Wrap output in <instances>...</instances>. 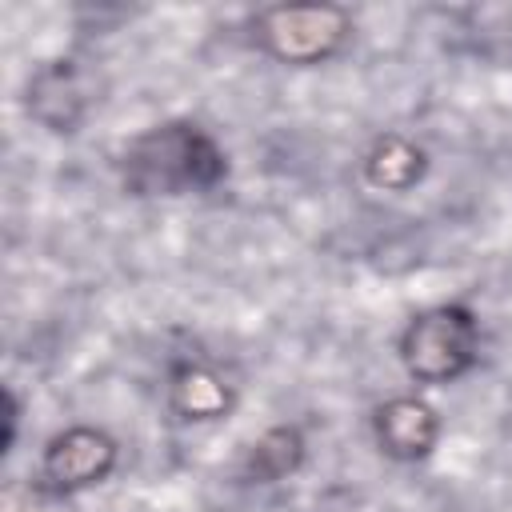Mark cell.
Listing matches in <instances>:
<instances>
[{"label": "cell", "mask_w": 512, "mask_h": 512, "mask_svg": "<svg viewBox=\"0 0 512 512\" xmlns=\"http://www.w3.org/2000/svg\"><path fill=\"white\" fill-rule=\"evenodd\" d=\"M228 176V156L196 120H168L132 136L120 152V184L128 196L212 192Z\"/></svg>", "instance_id": "cell-1"}, {"label": "cell", "mask_w": 512, "mask_h": 512, "mask_svg": "<svg viewBox=\"0 0 512 512\" xmlns=\"http://www.w3.org/2000/svg\"><path fill=\"white\" fill-rule=\"evenodd\" d=\"M396 356H400L408 380L452 384L464 372H472L480 360V320L460 300L420 308L404 324V332L396 340Z\"/></svg>", "instance_id": "cell-2"}, {"label": "cell", "mask_w": 512, "mask_h": 512, "mask_svg": "<svg viewBox=\"0 0 512 512\" xmlns=\"http://www.w3.org/2000/svg\"><path fill=\"white\" fill-rule=\"evenodd\" d=\"M252 44L276 64L312 68L344 52L356 24L344 4H268L248 20Z\"/></svg>", "instance_id": "cell-3"}, {"label": "cell", "mask_w": 512, "mask_h": 512, "mask_svg": "<svg viewBox=\"0 0 512 512\" xmlns=\"http://www.w3.org/2000/svg\"><path fill=\"white\" fill-rule=\"evenodd\" d=\"M120 464V444L112 432L96 424H68L64 432L48 436L36 464V484L48 496H76L104 484Z\"/></svg>", "instance_id": "cell-4"}, {"label": "cell", "mask_w": 512, "mask_h": 512, "mask_svg": "<svg viewBox=\"0 0 512 512\" xmlns=\"http://www.w3.org/2000/svg\"><path fill=\"white\" fill-rule=\"evenodd\" d=\"M440 432H444L440 412L416 392L388 396L372 408V440L396 464L428 460L440 444Z\"/></svg>", "instance_id": "cell-5"}, {"label": "cell", "mask_w": 512, "mask_h": 512, "mask_svg": "<svg viewBox=\"0 0 512 512\" xmlns=\"http://www.w3.org/2000/svg\"><path fill=\"white\" fill-rule=\"evenodd\" d=\"M24 108L40 128H48L56 136H72L84 124V112H88V96H84V80H80L76 60L60 56V60L40 64L28 76Z\"/></svg>", "instance_id": "cell-6"}, {"label": "cell", "mask_w": 512, "mask_h": 512, "mask_svg": "<svg viewBox=\"0 0 512 512\" xmlns=\"http://www.w3.org/2000/svg\"><path fill=\"white\" fill-rule=\"evenodd\" d=\"M168 408L184 424H216L236 408L232 380L204 360H176L168 368Z\"/></svg>", "instance_id": "cell-7"}, {"label": "cell", "mask_w": 512, "mask_h": 512, "mask_svg": "<svg viewBox=\"0 0 512 512\" xmlns=\"http://www.w3.org/2000/svg\"><path fill=\"white\" fill-rule=\"evenodd\" d=\"M360 168H364L368 188H376V192H408L428 176V152H424V144H416L404 132H384V136H376L368 144Z\"/></svg>", "instance_id": "cell-8"}, {"label": "cell", "mask_w": 512, "mask_h": 512, "mask_svg": "<svg viewBox=\"0 0 512 512\" xmlns=\"http://www.w3.org/2000/svg\"><path fill=\"white\" fill-rule=\"evenodd\" d=\"M304 456H308V440L300 424H272L252 440L240 472L248 484H280L300 472Z\"/></svg>", "instance_id": "cell-9"}, {"label": "cell", "mask_w": 512, "mask_h": 512, "mask_svg": "<svg viewBox=\"0 0 512 512\" xmlns=\"http://www.w3.org/2000/svg\"><path fill=\"white\" fill-rule=\"evenodd\" d=\"M44 488L40 484H24V480H12L4 484L0 492V512H44Z\"/></svg>", "instance_id": "cell-10"}, {"label": "cell", "mask_w": 512, "mask_h": 512, "mask_svg": "<svg viewBox=\"0 0 512 512\" xmlns=\"http://www.w3.org/2000/svg\"><path fill=\"white\" fill-rule=\"evenodd\" d=\"M16 428H20V396H16V388H4V448L0 452H12Z\"/></svg>", "instance_id": "cell-11"}]
</instances>
